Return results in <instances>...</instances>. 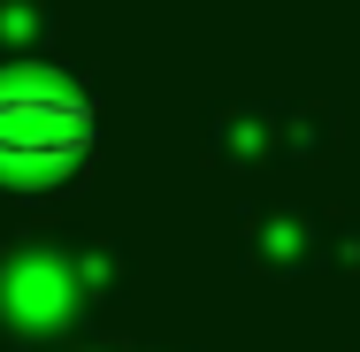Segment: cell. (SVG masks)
<instances>
[{
	"label": "cell",
	"instance_id": "1",
	"mask_svg": "<svg viewBox=\"0 0 360 352\" xmlns=\"http://www.w3.org/2000/svg\"><path fill=\"white\" fill-rule=\"evenodd\" d=\"M92 145V100L54 77H0V169H70Z\"/></svg>",
	"mask_w": 360,
	"mask_h": 352
}]
</instances>
